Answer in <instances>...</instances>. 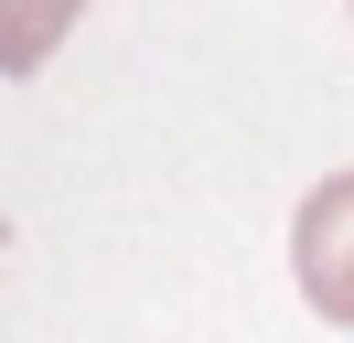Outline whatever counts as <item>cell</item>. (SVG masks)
Segmentation results:
<instances>
[{"label":"cell","instance_id":"obj_3","mask_svg":"<svg viewBox=\"0 0 354 343\" xmlns=\"http://www.w3.org/2000/svg\"><path fill=\"white\" fill-rule=\"evenodd\" d=\"M0 247H11V225H0Z\"/></svg>","mask_w":354,"mask_h":343},{"label":"cell","instance_id":"obj_2","mask_svg":"<svg viewBox=\"0 0 354 343\" xmlns=\"http://www.w3.org/2000/svg\"><path fill=\"white\" fill-rule=\"evenodd\" d=\"M75 11H86V0H0V75H32V64L75 33Z\"/></svg>","mask_w":354,"mask_h":343},{"label":"cell","instance_id":"obj_1","mask_svg":"<svg viewBox=\"0 0 354 343\" xmlns=\"http://www.w3.org/2000/svg\"><path fill=\"white\" fill-rule=\"evenodd\" d=\"M290 268H301L311 311L354 333V172H333V183L301 193V214H290Z\"/></svg>","mask_w":354,"mask_h":343}]
</instances>
